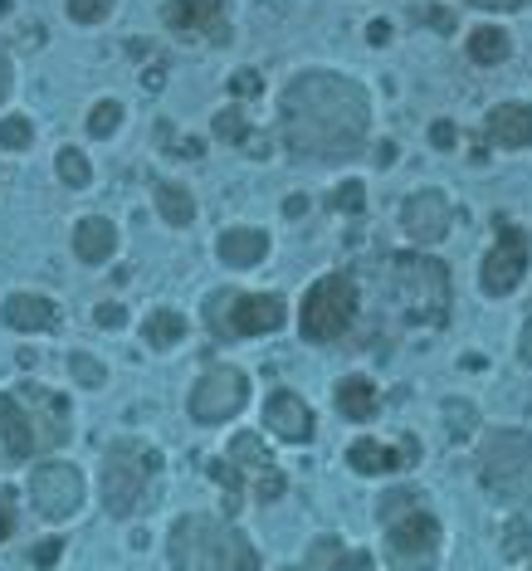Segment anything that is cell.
<instances>
[{"mask_svg":"<svg viewBox=\"0 0 532 571\" xmlns=\"http://www.w3.org/2000/svg\"><path fill=\"white\" fill-rule=\"evenodd\" d=\"M15 391H21V401L30 405V420H35V434H40V450L44 454L64 450V444L74 440V411H69V401H64L60 391H50V386H40V381H21Z\"/></svg>","mask_w":532,"mask_h":571,"instance_id":"cell-13","label":"cell"},{"mask_svg":"<svg viewBox=\"0 0 532 571\" xmlns=\"http://www.w3.org/2000/svg\"><path fill=\"white\" fill-rule=\"evenodd\" d=\"M60 557H64V542H60V537H44V542H35V567H40V571H50Z\"/></svg>","mask_w":532,"mask_h":571,"instance_id":"cell-42","label":"cell"},{"mask_svg":"<svg viewBox=\"0 0 532 571\" xmlns=\"http://www.w3.org/2000/svg\"><path fill=\"white\" fill-rule=\"evenodd\" d=\"M245 405H249V376L230 362L206 366L186 395L191 420H200V425H225V420H235Z\"/></svg>","mask_w":532,"mask_h":571,"instance_id":"cell-9","label":"cell"},{"mask_svg":"<svg viewBox=\"0 0 532 571\" xmlns=\"http://www.w3.org/2000/svg\"><path fill=\"white\" fill-rule=\"evenodd\" d=\"M512 54V35L498 30V25H479V30L469 35V60L483 64V69H493V64H503Z\"/></svg>","mask_w":532,"mask_h":571,"instance_id":"cell-26","label":"cell"},{"mask_svg":"<svg viewBox=\"0 0 532 571\" xmlns=\"http://www.w3.org/2000/svg\"><path fill=\"white\" fill-rule=\"evenodd\" d=\"M498 551H503L508 561H518V557H528V551H532V522L522 518V512H518V518L503 522V532H498Z\"/></svg>","mask_w":532,"mask_h":571,"instance_id":"cell-30","label":"cell"},{"mask_svg":"<svg viewBox=\"0 0 532 571\" xmlns=\"http://www.w3.org/2000/svg\"><path fill=\"white\" fill-rule=\"evenodd\" d=\"M161 473V454L142 440H118L103 450L99 464V498L108 518H138L152 503V483Z\"/></svg>","mask_w":532,"mask_h":571,"instance_id":"cell-4","label":"cell"},{"mask_svg":"<svg viewBox=\"0 0 532 571\" xmlns=\"http://www.w3.org/2000/svg\"><path fill=\"white\" fill-rule=\"evenodd\" d=\"M216 255H220V264H230V269H255L259 259L269 255V235L255 225H230V230H220Z\"/></svg>","mask_w":532,"mask_h":571,"instance_id":"cell-21","label":"cell"},{"mask_svg":"<svg viewBox=\"0 0 532 571\" xmlns=\"http://www.w3.org/2000/svg\"><path fill=\"white\" fill-rule=\"evenodd\" d=\"M210 132H216V142H225V147H249L255 122L245 118V108H220L216 118H210Z\"/></svg>","mask_w":532,"mask_h":571,"instance_id":"cell-27","label":"cell"},{"mask_svg":"<svg viewBox=\"0 0 532 571\" xmlns=\"http://www.w3.org/2000/svg\"><path fill=\"white\" fill-rule=\"evenodd\" d=\"M366 44H376V50H381V44H391V21H372V25H366Z\"/></svg>","mask_w":532,"mask_h":571,"instance_id":"cell-44","label":"cell"},{"mask_svg":"<svg viewBox=\"0 0 532 571\" xmlns=\"http://www.w3.org/2000/svg\"><path fill=\"white\" fill-rule=\"evenodd\" d=\"M225 459L235 464L239 473H245V483H249V498H255V503H278V498H284V493H288V473L278 469V459H274V454H269L264 434H255V430H239L235 440H230Z\"/></svg>","mask_w":532,"mask_h":571,"instance_id":"cell-12","label":"cell"},{"mask_svg":"<svg viewBox=\"0 0 532 571\" xmlns=\"http://www.w3.org/2000/svg\"><path fill=\"white\" fill-rule=\"evenodd\" d=\"M225 5L230 0H167V5H161V21L181 35H206L210 44H230Z\"/></svg>","mask_w":532,"mask_h":571,"instance_id":"cell-15","label":"cell"},{"mask_svg":"<svg viewBox=\"0 0 532 571\" xmlns=\"http://www.w3.org/2000/svg\"><path fill=\"white\" fill-rule=\"evenodd\" d=\"M430 147H434V152H454V147H459V128L440 118V122L430 128Z\"/></svg>","mask_w":532,"mask_h":571,"instance_id":"cell-41","label":"cell"},{"mask_svg":"<svg viewBox=\"0 0 532 571\" xmlns=\"http://www.w3.org/2000/svg\"><path fill=\"white\" fill-rule=\"evenodd\" d=\"M264 430L274 434V440H284V444H308L317 425H313V411H308L303 395L288 391V386H278V391L264 401Z\"/></svg>","mask_w":532,"mask_h":571,"instance_id":"cell-17","label":"cell"},{"mask_svg":"<svg viewBox=\"0 0 532 571\" xmlns=\"http://www.w3.org/2000/svg\"><path fill=\"white\" fill-rule=\"evenodd\" d=\"M230 93H235V99H259V93H264L259 69H235L230 74Z\"/></svg>","mask_w":532,"mask_h":571,"instance_id":"cell-39","label":"cell"},{"mask_svg":"<svg viewBox=\"0 0 532 571\" xmlns=\"http://www.w3.org/2000/svg\"><path fill=\"white\" fill-rule=\"evenodd\" d=\"M171 571H259V547L216 512H181L167 532Z\"/></svg>","mask_w":532,"mask_h":571,"instance_id":"cell-2","label":"cell"},{"mask_svg":"<svg viewBox=\"0 0 532 571\" xmlns=\"http://www.w3.org/2000/svg\"><path fill=\"white\" fill-rule=\"evenodd\" d=\"M469 5H479V11H522L528 0H469Z\"/></svg>","mask_w":532,"mask_h":571,"instance_id":"cell-45","label":"cell"},{"mask_svg":"<svg viewBox=\"0 0 532 571\" xmlns=\"http://www.w3.org/2000/svg\"><path fill=\"white\" fill-rule=\"evenodd\" d=\"M54 167H60V181L74 191H83L93 181V161L83 157L79 147H60V157H54Z\"/></svg>","mask_w":532,"mask_h":571,"instance_id":"cell-29","label":"cell"},{"mask_svg":"<svg viewBox=\"0 0 532 571\" xmlns=\"http://www.w3.org/2000/svg\"><path fill=\"white\" fill-rule=\"evenodd\" d=\"M152 200H157V216L177 230H186L191 220H196V200H191V191L181 186V181H157V196Z\"/></svg>","mask_w":532,"mask_h":571,"instance_id":"cell-25","label":"cell"},{"mask_svg":"<svg viewBox=\"0 0 532 571\" xmlns=\"http://www.w3.org/2000/svg\"><path fill=\"white\" fill-rule=\"evenodd\" d=\"M142 83H147V89L157 93V89H161V64H152V69H147V79H142Z\"/></svg>","mask_w":532,"mask_h":571,"instance_id":"cell-50","label":"cell"},{"mask_svg":"<svg viewBox=\"0 0 532 571\" xmlns=\"http://www.w3.org/2000/svg\"><path fill=\"white\" fill-rule=\"evenodd\" d=\"M11 89H15V69H11V54L0 50V103L11 99Z\"/></svg>","mask_w":532,"mask_h":571,"instance_id":"cell-43","label":"cell"},{"mask_svg":"<svg viewBox=\"0 0 532 571\" xmlns=\"http://www.w3.org/2000/svg\"><path fill=\"white\" fill-rule=\"evenodd\" d=\"M440 547H444V528L425 503L405 508L401 518L386 522V567L391 571H434L440 567Z\"/></svg>","mask_w":532,"mask_h":571,"instance_id":"cell-8","label":"cell"},{"mask_svg":"<svg viewBox=\"0 0 532 571\" xmlns=\"http://www.w3.org/2000/svg\"><path fill=\"white\" fill-rule=\"evenodd\" d=\"M191 333L186 313H177V308H157V313H147V323H142V342L152 347V352H171V347H181Z\"/></svg>","mask_w":532,"mask_h":571,"instance_id":"cell-24","label":"cell"},{"mask_svg":"<svg viewBox=\"0 0 532 571\" xmlns=\"http://www.w3.org/2000/svg\"><path fill=\"white\" fill-rule=\"evenodd\" d=\"M0 323L11 327V333H54L64 323V313L44 294H11L0 303Z\"/></svg>","mask_w":532,"mask_h":571,"instance_id":"cell-19","label":"cell"},{"mask_svg":"<svg viewBox=\"0 0 532 571\" xmlns=\"http://www.w3.org/2000/svg\"><path fill=\"white\" fill-rule=\"evenodd\" d=\"M528 264H532V235L522 225H498V235H493L489 255L479 264V288L489 298H508L528 278Z\"/></svg>","mask_w":532,"mask_h":571,"instance_id":"cell-11","label":"cell"},{"mask_svg":"<svg viewBox=\"0 0 532 571\" xmlns=\"http://www.w3.org/2000/svg\"><path fill=\"white\" fill-rule=\"evenodd\" d=\"M69 376L83 386V391H103V386H108V366H103L93 352H69Z\"/></svg>","mask_w":532,"mask_h":571,"instance_id":"cell-31","label":"cell"},{"mask_svg":"<svg viewBox=\"0 0 532 571\" xmlns=\"http://www.w3.org/2000/svg\"><path fill=\"white\" fill-rule=\"evenodd\" d=\"M93 323L108 327V333H118V327H128V308L122 303H99L93 308Z\"/></svg>","mask_w":532,"mask_h":571,"instance_id":"cell-40","label":"cell"},{"mask_svg":"<svg viewBox=\"0 0 532 571\" xmlns=\"http://www.w3.org/2000/svg\"><path fill=\"white\" fill-rule=\"evenodd\" d=\"M376 161H381V167H391V161H395V142H381V147H376Z\"/></svg>","mask_w":532,"mask_h":571,"instance_id":"cell-49","label":"cell"},{"mask_svg":"<svg viewBox=\"0 0 532 571\" xmlns=\"http://www.w3.org/2000/svg\"><path fill=\"white\" fill-rule=\"evenodd\" d=\"M454 225V206L444 191L425 186V191H411L401 206V230L415 239V245H440Z\"/></svg>","mask_w":532,"mask_h":571,"instance_id":"cell-14","label":"cell"},{"mask_svg":"<svg viewBox=\"0 0 532 571\" xmlns=\"http://www.w3.org/2000/svg\"><path fill=\"white\" fill-rule=\"evenodd\" d=\"M356 313H362V288H356V278L347 269H333L298 303V333H303V342H317V347L337 342V337L352 333Z\"/></svg>","mask_w":532,"mask_h":571,"instance_id":"cell-6","label":"cell"},{"mask_svg":"<svg viewBox=\"0 0 532 571\" xmlns=\"http://www.w3.org/2000/svg\"><path fill=\"white\" fill-rule=\"evenodd\" d=\"M386 294L395 313L411 327H444L450 323V269L430 255H391L386 259Z\"/></svg>","mask_w":532,"mask_h":571,"instance_id":"cell-3","label":"cell"},{"mask_svg":"<svg viewBox=\"0 0 532 571\" xmlns=\"http://www.w3.org/2000/svg\"><path fill=\"white\" fill-rule=\"evenodd\" d=\"M83 493H89V483H83L79 464L54 459V454H50L44 464H35V469H30V508H35V518L69 522L74 512L83 508Z\"/></svg>","mask_w":532,"mask_h":571,"instance_id":"cell-10","label":"cell"},{"mask_svg":"<svg viewBox=\"0 0 532 571\" xmlns=\"http://www.w3.org/2000/svg\"><path fill=\"white\" fill-rule=\"evenodd\" d=\"M0 147H5V152H30L35 147V122L25 118V113L0 118Z\"/></svg>","mask_w":532,"mask_h":571,"instance_id":"cell-32","label":"cell"},{"mask_svg":"<svg viewBox=\"0 0 532 571\" xmlns=\"http://www.w3.org/2000/svg\"><path fill=\"white\" fill-rule=\"evenodd\" d=\"M308 567H313V571H342V567H352V557H347V542L342 537H313V547H308Z\"/></svg>","mask_w":532,"mask_h":571,"instance_id":"cell-28","label":"cell"},{"mask_svg":"<svg viewBox=\"0 0 532 571\" xmlns=\"http://www.w3.org/2000/svg\"><path fill=\"white\" fill-rule=\"evenodd\" d=\"M372 138V93L337 69H303L278 93V142L294 161H352Z\"/></svg>","mask_w":532,"mask_h":571,"instance_id":"cell-1","label":"cell"},{"mask_svg":"<svg viewBox=\"0 0 532 571\" xmlns=\"http://www.w3.org/2000/svg\"><path fill=\"white\" fill-rule=\"evenodd\" d=\"M483 138L503 152H522L532 147V103H498L483 118Z\"/></svg>","mask_w":532,"mask_h":571,"instance_id":"cell-20","label":"cell"},{"mask_svg":"<svg viewBox=\"0 0 532 571\" xmlns=\"http://www.w3.org/2000/svg\"><path fill=\"white\" fill-rule=\"evenodd\" d=\"M415 503H425V493H420V489H391L381 503H376V518L391 522V518H401L405 508H415Z\"/></svg>","mask_w":532,"mask_h":571,"instance_id":"cell-36","label":"cell"},{"mask_svg":"<svg viewBox=\"0 0 532 571\" xmlns=\"http://www.w3.org/2000/svg\"><path fill=\"white\" fill-rule=\"evenodd\" d=\"M118 0H69V21L74 25H103L113 15Z\"/></svg>","mask_w":532,"mask_h":571,"instance_id":"cell-37","label":"cell"},{"mask_svg":"<svg viewBox=\"0 0 532 571\" xmlns=\"http://www.w3.org/2000/svg\"><path fill=\"white\" fill-rule=\"evenodd\" d=\"M303 210H308V196H288V200H284V216H288V220H298Z\"/></svg>","mask_w":532,"mask_h":571,"instance_id":"cell-48","label":"cell"},{"mask_svg":"<svg viewBox=\"0 0 532 571\" xmlns=\"http://www.w3.org/2000/svg\"><path fill=\"white\" fill-rule=\"evenodd\" d=\"M347 464H352L356 473H366V479H381V473H401V469H415L420 464V440H411L405 434L401 444H381V440H352L347 444Z\"/></svg>","mask_w":532,"mask_h":571,"instance_id":"cell-16","label":"cell"},{"mask_svg":"<svg viewBox=\"0 0 532 571\" xmlns=\"http://www.w3.org/2000/svg\"><path fill=\"white\" fill-rule=\"evenodd\" d=\"M284 571H313V567H308V561H303V567H284Z\"/></svg>","mask_w":532,"mask_h":571,"instance_id":"cell-51","label":"cell"},{"mask_svg":"<svg viewBox=\"0 0 532 571\" xmlns=\"http://www.w3.org/2000/svg\"><path fill=\"white\" fill-rule=\"evenodd\" d=\"M122 128V103L118 99H103V103H93L89 108V138H113V132Z\"/></svg>","mask_w":532,"mask_h":571,"instance_id":"cell-33","label":"cell"},{"mask_svg":"<svg viewBox=\"0 0 532 571\" xmlns=\"http://www.w3.org/2000/svg\"><path fill=\"white\" fill-rule=\"evenodd\" d=\"M425 21H430L434 30H444V35L454 30V15H450V11H440V5H434V11H425Z\"/></svg>","mask_w":532,"mask_h":571,"instance_id":"cell-46","label":"cell"},{"mask_svg":"<svg viewBox=\"0 0 532 571\" xmlns=\"http://www.w3.org/2000/svg\"><path fill=\"white\" fill-rule=\"evenodd\" d=\"M0 450L11 454V459H35L40 454V434H35L30 405L21 401V391L0 395Z\"/></svg>","mask_w":532,"mask_h":571,"instance_id":"cell-18","label":"cell"},{"mask_svg":"<svg viewBox=\"0 0 532 571\" xmlns=\"http://www.w3.org/2000/svg\"><path fill=\"white\" fill-rule=\"evenodd\" d=\"M74 255H79L83 264H108V259L118 255V225L103 216H83L79 225H74Z\"/></svg>","mask_w":532,"mask_h":571,"instance_id":"cell-22","label":"cell"},{"mask_svg":"<svg viewBox=\"0 0 532 571\" xmlns=\"http://www.w3.org/2000/svg\"><path fill=\"white\" fill-rule=\"evenodd\" d=\"M479 483L508 508H532V434L493 425L479 440Z\"/></svg>","mask_w":532,"mask_h":571,"instance_id":"cell-5","label":"cell"},{"mask_svg":"<svg viewBox=\"0 0 532 571\" xmlns=\"http://www.w3.org/2000/svg\"><path fill=\"white\" fill-rule=\"evenodd\" d=\"M444 425H450V440H469L479 430V415H473L469 401H450L444 405Z\"/></svg>","mask_w":532,"mask_h":571,"instance_id":"cell-34","label":"cell"},{"mask_svg":"<svg viewBox=\"0 0 532 571\" xmlns=\"http://www.w3.org/2000/svg\"><path fill=\"white\" fill-rule=\"evenodd\" d=\"M327 206L342 210V216H362V210H366V186H362V181H342V186L327 196Z\"/></svg>","mask_w":532,"mask_h":571,"instance_id":"cell-35","label":"cell"},{"mask_svg":"<svg viewBox=\"0 0 532 571\" xmlns=\"http://www.w3.org/2000/svg\"><path fill=\"white\" fill-rule=\"evenodd\" d=\"M15 528H21V512H15V489L0 483V542H11Z\"/></svg>","mask_w":532,"mask_h":571,"instance_id":"cell-38","label":"cell"},{"mask_svg":"<svg viewBox=\"0 0 532 571\" xmlns=\"http://www.w3.org/2000/svg\"><path fill=\"white\" fill-rule=\"evenodd\" d=\"M518 356H522V366H532V323H522V333H518Z\"/></svg>","mask_w":532,"mask_h":571,"instance_id":"cell-47","label":"cell"},{"mask_svg":"<svg viewBox=\"0 0 532 571\" xmlns=\"http://www.w3.org/2000/svg\"><path fill=\"white\" fill-rule=\"evenodd\" d=\"M288 323V303L278 294H239L220 288L206 298V327L216 337H269Z\"/></svg>","mask_w":532,"mask_h":571,"instance_id":"cell-7","label":"cell"},{"mask_svg":"<svg viewBox=\"0 0 532 571\" xmlns=\"http://www.w3.org/2000/svg\"><path fill=\"white\" fill-rule=\"evenodd\" d=\"M333 401H337V411H342L347 420H356V425H366L376 411H381V395H376L372 376H342L337 391H333Z\"/></svg>","mask_w":532,"mask_h":571,"instance_id":"cell-23","label":"cell"}]
</instances>
